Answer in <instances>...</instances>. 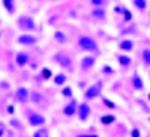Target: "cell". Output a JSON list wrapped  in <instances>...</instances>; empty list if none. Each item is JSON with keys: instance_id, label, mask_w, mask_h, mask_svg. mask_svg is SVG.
<instances>
[{"instance_id": "6da1fadb", "label": "cell", "mask_w": 150, "mask_h": 137, "mask_svg": "<svg viewBox=\"0 0 150 137\" xmlns=\"http://www.w3.org/2000/svg\"><path fill=\"white\" fill-rule=\"evenodd\" d=\"M17 27L23 30V33H33L38 29V24L35 18L29 14H23L17 18Z\"/></svg>"}, {"instance_id": "7a4b0ae2", "label": "cell", "mask_w": 150, "mask_h": 137, "mask_svg": "<svg viewBox=\"0 0 150 137\" xmlns=\"http://www.w3.org/2000/svg\"><path fill=\"white\" fill-rule=\"evenodd\" d=\"M78 47L83 50V51L89 53V54H93V53H99V44L92 38L89 35H81L78 36Z\"/></svg>"}, {"instance_id": "3957f363", "label": "cell", "mask_w": 150, "mask_h": 137, "mask_svg": "<svg viewBox=\"0 0 150 137\" xmlns=\"http://www.w3.org/2000/svg\"><path fill=\"white\" fill-rule=\"evenodd\" d=\"M26 116H27V123L33 128L45 127V123H47V118L42 113H39V111H36V110L26 108Z\"/></svg>"}, {"instance_id": "277c9868", "label": "cell", "mask_w": 150, "mask_h": 137, "mask_svg": "<svg viewBox=\"0 0 150 137\" xmlns=\"http://www.w3.org/2000/svg\"><path fill=\"white\" fill-rule=\"evenodd\" d=\"M102 89H104L102 81H96V83L90 84L89 88L84 91V95H83L84 101H93V99H96V98H101L102 96Z\"/></svg>"}, {"instance_id": "5b68a950", "label": "cell", "mask_w": 150, "mask_h": 137, "mask_svg": "<svg viewBox=\"0 0 150 137\" xmlns=\"http://www.w3.org/2000/svg\"><path fill=\"white\" fill-rule=\"evenodd\" d=\"M53 62H54V64H57L60 68H63V69H71L74 66L72 57L68 53H65V51H57L53 56Z\"/></svg>"}, {"instance_id": "8992f818", "label": "cell", "mask_w": 150, "mask_h": 137, "mask_svg": "<svg viewBox=\"0 0 150 137\" xmlns=\"http://www.w3.org/2000/svg\"><path fill=\"white\" fill-rule=\"evenodd\" d=\"M92 115V107L89 104V101H83L78 104V110H77V118L81 122H87Z\"/></svg>"}, {"instance_id": "52a82bcc", "label": "cell", "mask_w": 150, "mask_h": 137, "mask_svg": "<svg viewBox=\"0 0 150 137\" xmlns=\"http://www.w3.org/2000/svg\"><path fill=\"white\" fill-rule=\"evenodd\" d=\"M14 99L17 103L23 104V106L30 103V91L26 88V86H20V88L15 91V93H14Z\"/></svg>"}, {"instance_id": "ba28073f", "label": "cell", "mask_w": 150, "mask_h": 137, "mask_svg": "<svg viewBox=\"0 0 150 137\" xmlns=\"http://www.w3.org/2000/svg\"><path fill=\"white\" fill-rule=\"evenodd\" d=\"M17 42L23 47H32V45L38 44V36L33 33H21L17 38Z\"/></svg>"}, {"instance_id": "9c48e42d", "label": "cell", "mask_w": 150, "mask_h": 137, "mask_svg": "<svg viewBox=\"0 0 150 137\" xmlns=\"http://www.w3.org/2000/svg\"><path fill=\"white\" fill-rule=\"evenodd\" d=\"M78 101L75 98H72V99H69V101L65 104V107H63V115L65 116H68V118H72V116H77V110H78Z\"/></svg>"}, {"instance_id": "30bf717a", "label": "cell", "mask_w": 150, "mask_h": 137, "mask_svg": "<svg viewBox=\"0 0 150 137\" xmlns=\"http://www.w3.org/2000/svg\"><path fill=\"white\" fill-rule=\"evenodd\" d=\"M95 64H96V56L87 54L80 60V68H81V71H89L95 66Z\"/></svg>"}, {"instance_id": "8fae6325", "label": "cell", "mask_w": 150, "mask_h": 137, "mask_svg": "<svg viewBox=\"0 0 150 137\" xmlns=\"http://www.w3.org/2000/svg\"><path fill=\"white\" fill-rule=\"evenodd\" d=\"M29 62H30V56H29L27 51H18V53H17V56H15V64H17L18 66L24 68V66L29 65Z\"/></svg>"}, {"instance_id": "7c38bea8", "label": "cell", "mask_w": 150, "mask_h": 137, "mask_svg": "<svg viewBox=\"0 0 150 137\" xmlns=\"http://www.w3.org/2000/svg\"><path fill=\"white\" fill-rule=\"evenodd\" d=\"M131 84L135 91H144V81L141 80L140 74L138 72H134L132 77H131Z\"/></svg>"}, {"instance_id": "4fadbf2b", "label": "cell", "mask_w": 150, "mask_h": 137, "mask_svg": "<svg viewBox=\"0 0 150 137\" xmlns=\"http://www.w3.org/2000/svg\"><path fill=\"white\" fill-rule=\"evenodd\" d=\"M134 47H135V42L132 39H122L119 42V50H120V51H125V53L132 51Z\"/></svg>"}, {"instance_id": "5bb4252c", "label": "cell", "mask_w": 150, "mask_h": 137, "mask_svg": "<svg viewBox=\"0 0 150 137\" xmlns=\"http://www.w3.org/2000/svg\"><path fill=\"white\" fill-rule=\"evenodd\" d=\"M66 81H68V76L65 72H57L56 76L53 77V83L56 86H59V88H63V86H66Z\"/></svg>"}, {"instance_id": "9a60e30c", "label": "cell", "mask_w": 150, "mask_h": 137, "mask_svg": "<svg viewBox=\"0 0 150 137\" xmlns=\"http://www.w3.org/2000/svg\"><path fill=\"white\" fill-rule=\"evenodd\" d=\"M2 5L5 8V11L8 12L9 15H14L17 11V2L15 0H2Z\"/></svg>"}, {"instance_id": "2e32d148", "label": "cell", "mask_w": 150, "mask_h": 137, "mask_svg": "<svg viewBox=\"0 0 150 137\" xmlns=\"http://www.w3.org/2000/svg\"><path fill=\"white\" fill-rule=\"evenodd\" d=\"M117 62H119V65H120L122 68H128V66H131V64H132V59H131L129 56H126V54H119V56H117Z\"/></svg>"}, {"instance_id": "e0dca14e", "label": "cell", "mask_w": 150, "mask_h": 137, "mask_svg": "<svg viewBox=\"0 0 150 137\" xmlns=\"http://www.w3.org/2000/svg\"><path fill=\"white\" fill-rule=\"evenodd\" d=\"M92 15H93L96 20H105L107 11H105V8H93V9H92Z\"/></svg>"}, {"instance_id": "ac0fdd59", "label": "cell", "mask_w": 150, "mask_h": 137, "mask_svg": "<svg viewBox=\"0 0 150 137\" xmlns=\"http://www.w3.org/2000/svg\"><path fill=\"white\" fill-rule=\"evenodd\" d=\"M32 137H51V133H50V130L47 127H39L35 130Z\"/></svg>"}, {"instance_id": "d6986e66", "label": "cell", "mask_w": 150, "mask_h": 137, "mask_svg": "<svg viewBox=\"0 0 150 137\" xmlns=\"http://www.w3.org/2000/svg\"><path fill=\"white\" fill-rule=\"evenodd\" d=\"M30 101H32L33 104H36V106H39V104H42V101H44V95H42L41 92L33 91V92H30Z\"/></svg>"}, {"instance_id": "ffe728a7", "label": "cell", "mask_w": 150, "mask_h": 137, "mask_svg": "<svg viewBox=\"0 0 150 137\" xmlns=\"http://www.w3.org/2000/svg\"><path fill=\"white\" fill-rule=\"evenodd\" d=\"M99 121H101L102 125H112L116 122V116L114 115H102Z\"/></svg>"}, {"instance_id": "44dd1931", "label": "cell", "mask_w": 150, "mask_h": 137, "mask_svg": "<svg viewBox=\"0 0 150 137\" xmlns=\"http://www.w3.org/2000/svg\"><path fill=\"white\" fill-rule=\"evenodd\" d=\"M141 57H143V64L146 66H150V48H144L141 51Z\"/></svg>"}, {"instance_id": "7402d4cb", "label": "cell", "mask_w": 150, "mask_h": 137, "mask_svg": "<svg viewBox=\"0 0 150 137\" xmlns=\"http://www.w3.org/2000/svg\"><path fill=\"white\" fill-rule=\"evenodd\" d=\"M62 95H63L66 99H72L74 98V89L71 86H63V89H62Z\"/></svg>"}, {"instance_id": "603a6c76", "label": "cell", "mask_w": 150, "mask_h": 137, "mask_svg": "<svg viewBox=\"0 0 150 137\" xmlns=\"http://www.w3.org/2000/svg\"><path fill=\"white\" fill-rule=\"evenodd\" d=\"M54 39L57 41V42H60V44H65L66 41H68V38H66V35L63 33V32H54Z\"/></svg>"}, {"instance_id": "cb8c5ba5", "label": "cell", "mask_w": 150, "mask_h": 137, "mask_svg": "<svg viewBox=\"0 0 150 137\" xmlns=\"http://www.w3.org/2000/svg\"><path fill=\"white\" fill-rule=\"evenodd\" d=\"M41 77L44 78V80H50V78H51L53 77V71L51 69H50V68H42L41 69Z\"/></svg>"}, {"instance_id": "d4e9b609", "label": "cell", "mask_w": 150, "mask_h": 137, "mask_svg": "<svg viewBox=\"0 0 150 137\" xmlns=\"http://www.w3.org/2000/svg\"><path fill=\"white\" fill-rule=\"evenodd\" d=\"M132 3L137 9H140V11H144L147 8V2L146 0H132Z\"/></svg>"}, {"instance_id": "484cf974", "label": "cell", "mask_w": 150, "mask_h": 137, "mask_svg": "<svg viewBox=\"0 0 150 137\" xmlns=\"http://www.w3.org/2000/svg\"><path fill=\"white\" fill-rule=\"evenodd\" d=\"M90 3L93 5V8H104L107 5V0H90Z\"/></svg>"}, {"instance_id": "4316f807", "label": "cell", "mask_w": 150, "mask_h": 137, "mask_svg": "<svg viewBox=\"0 0 150 137\" xmlns=\"http://www.w3.org/2000/svg\"><path fill=\"white\" fill-rule=\"evenodd\" d=\"M117 11H120V14L126 18V20H132V15L129 14V11L126 8H117Z\"/></svg>"}, {"instance_id": "83f0119b", "label": "cell", "mask_w": 150, "mask_h": 137, "mask_svg": "<svg viewBox=\"0 0 150 137\" xmlns=\"http://www.w3.org/2000/svg\"><path fill=\"white\" fill-rule=\"evenodd\" d=\"M11 127H14V128H17V130H18V128H21V123H20V121H18V119H15V118H14V119H11Z\"/></svg>"}, {"instance_id": "f1b7e54d", "label": "cell", "mask_w": 150, "mask_h": 137, "mask_svg": "<svg viewBox=\"0 0 150 137\" xmlns=\"http://www.w3.org/2000/svg\"><path fill=\"white\" fill-rule=\"evenodd\" d=\"M77 137H99V136L95 133H80V134H77Z\"/></svg>"}, {"instance_id": "f546056e", "label": "cell", "mask_w": 150, "mask_h": 137, "mask_svg": "<svg viewBox=\"0 0 150 137\" xmlns=\"http://www.w3.org/2000/svg\"><path fill=\"white\" fill-rule=\"evenodd\" d=\"M6 134V125L3 122H0V137H3Z\"/></svg>"}, {"instance_id": "4dcf8cb0", "label": "cell", "mask_w": 150, "mask_h": 137, "mask_svg": "<svg viewBox=\"0 0 150 137\" xmlns=\"http://www.w3.org/2000/svg\"><path fill=\"white\" fill-rule=\"evenodd\" d=\"M141 134H140V130L138 128H132L131 130V137H140Z\"/></svg>"}, {"instance_id": "1f68e13d", "label": "cell", "mask_w": 150, "mask_h": 137, "mask_svg": "<svg viewBox=\"0 0 150 137\" xmlns=\"http://www.w3.org/2000/svg\"><path fill=\"white\" fill-rule=\"evenodd\" d=\"M102 99H104V104H105V106H108V107H111V108H116V104L111 103L110 99H107V98H102Z\"/></svg>"}, {"instance_id": "d6a6232c", "label": "cell", "mask_w": 150, "mask_h": 137, "mask_svg": "<svg viewBox=\"0 0 150 137\" xmlns=\"http://www.w3.org/2000/svg\"><path fill=\"white\" fill-rule=\"evenodd\" d=\"M102 72H104V74H112V68L108 66V65H105V66L102 68Z\"/></svg>"}, {"instance_id": "836d02e7", "label": "cell", "mask_w": 150, "mask_h": 137, "mask_svg": "<svg viewBox=\"0 0 150 137\" xmlns=\"http://www.w3.org/2000/svg\"><path fill=\"white\" fill-rule=\"evenodd\" d=\"M14 111H15V110H14V106H9V107H8V113H9V115H11V113L14 115Z\"/></svg>"}, {"instance_id": "e575fe53", "label": "cell", "mask_w": 150, "mask_h": 137, "mask_svg": "<svg viewBox=\"0 0 150 137\" xmlns=\"http://www.w3.org/2000/svg\"><path fill=\"white\" fill-rule=\"evenodd\" d=\"M0 26H2V18H0Z\"/></svg>"}, {"instance_id": "d590c367", "label": "cell", "mask_w": 150, "mask_h": 137, "mask_svg": "<svg viewBox=\"0 0 150 137\" xmlns=\"http://www.w3.org/2000/svg\"><path fill=\"white\" fill-rule=\"evenodd\" d=\"M0 104H2V98H0Z\"/></svg>"}, {"instance_id": "8d00e7d4", "label": "cell", "mask_w": 150, "mask_h": 137, "mask_svg": "<svg viewBox=\"0 0 150 137\" xmlns=\"http://www.w3.org/2000/svg\"><path fill=\"white\" fill-rule=\"evenodd\" d=\"M149 99H150V93H149Z\"/></svg>"}, {"instance_id": "74e56055", "label": "cell", "mask_w": 150, "mask_h": 137, "mask_svg": "<svg viewBox=\"0 0 150 137\" xmlns=\"http://www.w3.org/2000/svg\"><path fill=\"white\" fill-rule=\"evenodd\" d=\"M0 38H2V33H0Z\"/></svg>"}, {"instance_id": "f35d334b", "label": "cell", "mask_w": 150, "mask_h": 137, "mask_svg": "<svg viewBox=\"0 0 150 137\" xmlns=\"http://www.w3.org/2000/svg\"><path fill=\"white\" fill-rule=\"evenodd\" d=\"M9 137H14V136H9Z\"/></svg>"}]
</instances>
